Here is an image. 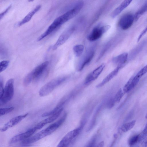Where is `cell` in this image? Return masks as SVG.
Wrapping results in <instances>:
<instances>
[{
	"instance_id": "obj_1",
	"label": "cell",
	"mask_w": 147,
	"mask_h": 147,
	"mask_svg": "<svg viewBox=\"0 0 147 147\" xmlns=\"http://www.w3.org/2000/svg\"><path fill=\"white\" fill-rule=\"evenodd\" d=\"M67 78V76H63L51 80L41 88L39 91V95L41 96H44L48 95L56 87L65 81Z\"/></svg>"
},
{
	"instance_id": "obj_2",
	"label": "cell",
	"mask_w": 147,
	"mask_h": 147,
	"mask_svg": "<svg viewBox=\"0 0 147 147\" xmlns=\"http://www.w3.org/2000/svg\"><path fill=\"white\" fill-rule=\"evenodd\" d=\"M14 80L11 78L6 82L3 93L0 96V105L7 103L11 100L13 98L14 95Z\"/></svg>"
},
{
	"instance_id": "obj_3",
	"label": "cell",
	"mask_w": 147,
	"mask_h": 147,
	"mask_svg": "<svg viewBox=\"0 0 147 147\" xmlns=\"http://www.w3.org/2000/svg\"><path fill=\"white\" fill-rule=\"evenodd\" d=\"M83 125L79 127L70 131L67 133L61 139L57 146L58 147L67 146L72 140L78 136L80 132Z\"/></svg>"
},
{
	"instance_id": "obj_4",
	"label": "cell",
	"mask_w": 147,
	"mask_h": 147,
	"mask_svg": "<svg viewBox=\"0 0 147 147\" xmlns=\"http://www.w3.org/2000/svg\"><path fill=\"white\" fill-rule=\"evenodd\" d=\"M109 25L98 26L94 28L87 36L88 39L93 41L97 40L110 28Z\"/></svg>"
},
{
	"instance_id": "obj_5",
	"label": "cell",
	"mask_w": 147,
	"mask_h": 147,
	"mask_svg": "<svg viewBox=\"0 0 147 147\" xmlns=\"http://www.w3.org/2000/svg\"><path fill=\"white\" fill-rule=\"evenodd\" d=\"M75 28L71 27L64 31L60 35L56 43L52 47V49L55 50L64 44L70 36L75 30Z\"/></svg>"
},
{
	"instance_id": "obj_6",
	"label": "cell",
	"mask_w": 147,
	"mask_h": 147,
	"mask_svg": "<svg viewBox=\"0 0 147 147\" xmlns=\"http://www.w3.org/2000/svg\"><path fill=\"white\" fill-rule=\"evenodd\" d=\"M134 21V16L131 13H126L121 18L119 21L118 25L121 29L126 30L131 26Z\"/></svg>"
},
{
	"instance_id": "obj_7",
	"label": "cell",
	"mask_w": 147,
	"mask_h": 147,
	"mask_svg": "<svg viewBox=\"0 0 147 147\" xmlns=\"http://www.w3.org/2000/svg\"><path fill=\"white\" fill-rule=\"evenodd\" d=\"M49 62L45 61L40 64L28 75L30 76L32 80H37L40 78L48 66Z\"/></svg>"
},
{
	"instance_id": "obj_8",
	"label": "cell",
	"mask_w": 147,
	"mask_h": 147,
	"mask_svg": "<svg viewBox=\"0 0 147 147\" xmlns=\"http://www.w3.org/2000/svg\"><path fill=\"white\" fill-rule=\"evenodd\" d=\"M37 130L35 127L29 129L23 133L13 136L10 140L9 143L13 144L22 141L32 136Z\"/></svg>"
},
{
	"instance_id": "obj_9",
	"label": "cell",
	"mask_w": 147,
	"mask_h": 147,
	"mask_svg": "<svg viewBox=\"0 0 147 147\" xmlns=\"http://www.w3.org/2000/svg\"><path fill=\"white\" fill-rule=\"evenodd\" d=\"M50 135L45 129H43L28 138L25 140L21 142V144L26 145L35 142L41 139Z\"/></svg>"
},
{
	"instance_id": "obj_10",
	"label": "cell",
	"mask_w": 147,
	"mask_h": 147,
	"mask_svg": "<svg viewBox=\"0 0 147 147\" xmlns=\"http://www.w3.org/2000/svg\"><path fill=\"white\" fill-rule=\"evenodd\" d=\"M105 66V63H102L90 72L86 77L84 84H88L96 79L101 74Z\"/></svg>"
},
{
	"instance_id": "obj_11",
	"label": "cell",
	"mask_w": 147,
	"mask_h": 147,
	"mask_svg": "<svg viewBox=\"0 0 147 147\" xmlns=\"http://www.w3.org/2000/svg\"><path fill=\"white\" fill-rule=\"evenodd\" d=\"M28 114V113H26L24 115H19L13 118L4 124L1 129V131H5L9 128L16 125L25 118Z\"/></svg>"
},
{
	"instance_id": "obj_12",
	"label": "cell",
	"mask_w": 147,
	"mask_h": 147,
	"mask_svg": "<svg viewBox=\"0 0 147 147\" xmlns=\"http://www.w3.org/2000/svg\"><path fill=\"white\" fill-rule=\"evenodd\" d=\"M63 109V107H62L54 114L40 122L35 127L38 130L42 128L47 124L53 122L59 116Z\"/></svg>"
},
{
	"instance_id": "obj_13",
	"label": "cell",
	"mask_w": 147,
	"mask_h": 147,
	"mask_svg": "<svg viewBox=\"0 0 147 147\" xmlns=\"http://www.w3.org/2000/svg\"><path fill=\"white\" fill-rule=\"evenodd\" d=\"M141 78L136 74L131 78L123 87V92L127 93L132 90L138 84Z\"/></svg>"
},
{
	"instance_id": "obj_14",
	"label": "cell",
	"mask_w": 147,
	"mask_h": 147,
	"mask_svg": "<svg viewBox=\"0 0 147 147\" xmlns=\"http://www.w3.org/2000/svg\"><path fill=\"white\" fill-rule=\"evenodd\" d=\"M122 67V65H117V67L108 74L100 83L96 86V88H100L110 81L117 74L119 70Z\"/></svg>"
},
{
	"instance_id": "obj_15",
	"label": "cell",
	"mask_w": 147,
	"mask_h": 147,
	"mask_svg": "<svg viewBox=\"0 0 147 147\" xmlns=\"http://www.w3.org/2000/svg\"><path fill=\"white\" fill-rule=\"evenodd\" d=\"M67 116V114L65 113L60 119L50 125L45 129L50 135L56 131L62 125L65 120Z\"/></svg>"
},
{
	"instance_id": "obj_16",
	"label": "cell",
	"mask_w": 147,
	"mask_h": 147,
	"mask_svg": "<svg viewBox=\"0 0 147 147\" xmlns=\"http://www.w3.org/2000/svg\"><path fill=\"white\" fill-rule=\"evenodd\" d=\"M94 54V52L93 50H91L88 52L82 59L79 65L78 70L82 71L84 68L88 65L92 59Z\"/></svg>"
},
{
	"instance_id": "obj_17",
	"label": "cell",
	"mask_w": 147,
	"mask_h": 147,
	"mask_svg": "<svg viewBox=\"0 0 147 147\" xmlns=\"http://www.w3.org/2000/svg\"><path fill=\"white\" fill-rule=\"evenodd\" d=\"M133 0H124L112 12L111 16L114 18L119 15L128 7Z\"/></svg>"
},
{
	"instance_id": "obj_18",
	"label": "cell",
	"mask_w": 147,
	"mask_h": 147,
	"mask_svg": "<svg viewBox=\"0 0 147 147\" xmlns=\"http://www.w3.org/2000/svg\"><path fill=\"white\" fill-rule=\"evenodd\" d=\"M41 7V6L40 5H38L36 6L18 23V26H22L30 21L33 16L40 10Z\"/></svg>"
},
{
	"instance_id": "obj_19",
	"label": "cell",
	"mask_w": 147,
	"mask_h": 147,
	"mask_svg": "<svg viewBox=\"0 0 147 147\" xmlns=\"http://www.w3.org/2000/svg\"><path fill=\"white\" fill-rule=\"evenodd\" d=\"M128 55L127 53H123L114 57L112 59V61L114 64L117 65L123 66L127 61Z\"/></svg>"
},
{
	"instance_id": "obj_20",
	"label": "cell",
	"mask_w": 147,
	"mask_h": 147,
	"mask_svg": "<svg viewBox=\"0 0 147 147\" xmlns=\"http://www.w3.org/2000/svg\"><path fill=\"white\" fill-rule=\"evenodd\" d=\"M66 101V100L64 99L61 100L53 110L50 111L43 113L42 115V117H47L54 114L60 108L63 107L62 106L64 105Z\"/></svg>"
},
{
	"instance_id": "obj_21",
	"label": "cell",
	"mask_w": 147,
	"mask_h": 147,
	"mask_svg": "<svg viewBox=\"0 0 147 147\" xmlns=\"http://www.w3.org/2000/svg\"><path fill=\"white\" fill-rule=\"evenodd\" d=\"M147 11V1L134 15L135 21H137L143 14Z\"/></svg>"
},
{
	"instance_id": "obj_22",
	"label": "cell",
	"mask_w": 147,
	"mask_h": 147,
	"mask_svg": "<svg viewBox=\"0 0 147 147\" xmlns=\"http://www.w3.org/2000/svg\"><path fill=\"white\" fill-rule=\"evenodd\" d=\"M73 51L75 55L77 57L80 56L84 51V46L81 44L77 45L73 48Z\"/></svg>"
},
{
	"instance_id": "obj_23",
	"label": "cell",
	"mask_w": 147,
	"mask_h": 147,
	"mask_svg": "<svg viewBox=\"0 0 147 147\" xmlns=\"http://www.w3.org/2000/svg\"><path fill=\"white\" fill-rule=\"evenodd\" d=\"M136 123L135 120H133L124 124L121 127V130L124 132H125L130 130L135 125Z\"/></svg>"
},
{
	"instance_id": "obj_24",
	"label": "cell",
	"mask_w": 147,
	"mask_h": 147,
	"mask_svg": "<svg viewBox=\"0 0 147 147\" xmlns=\"http://www.w3.org/2000/svg\"><path fill=\"white\" fill-rule=\"evenodd\" d=\"M139 134L129 138L128 140L129 145L131 146H133L138 142Z\"/></svg>"
},
{
	"instance_id": "obj_25",
	"label": "cell",
	"mask_w": 147,
	"mask_h": 147,
	"mask_svg": "<svg viewBox=\"0 0 147 147\" xmlns=\"http://www.w3.org/2000/svg\"><path fill=\"white\" fill-rule=\"evenodd\" d=\"M123 92L121 89L117 91L114 98L116 102H119L123 96Z\"/></svg>"
},
{
	"instance_id": "obj_26",
	"label": "cell",
	"mask_w": 147,
	"mask_h": 147,
	"mask_svg": "<svg viewBox=\"0 0 147 147\" xmlns=\"http://www.w3.org/2000/svg\"><path fill=\"white\" fill-rule=\"evenodd\" d=\"M14 109L13 107H10L8 108H0V116L5 115L13 111Z\"/></svg>"
},
{
	"instance_id": "obj_27",
	"label": "cell",
	"mask_w": 147,
	"mask_h": 147,
	"mask_svg": "<svg viewBox=\"0 0 147 147\" xmlns=\"http://www.w3.org/2000/svg\"><path fill=\"white\" fill-rule=\"evenodd\" d=\"M147 136V124L143 131L139 134V141L141 142Z\"/></svg>"
},
{
	"instance_id": "obj_28",
	"label": "cell",
	"mask_w": 147,
	"mask_h": 147,
	"mask_svg": "<svg viewBox=\"0 0 147 147\" xmlns=\"http://www.w3.org/2000/svg\"><path fill=\"white\" fill-rule=\"evenodd\" d=\"M8 60H3L0 63V72H1L5 70L7 67L9 63Z\"/></svg>"
},
{
	"instance_id": "obj_29",
	"label": "cell",
	"mask_w": 147,
	"mask_h": 147,
	"mask_svg": "<svg viewBox=\"0 0 147 147\" xmlns=\"http://www.w3.org/2000/svg\"><path fill=\"white\" fill-rule=\"evenodd\" d=\"M116 102L114 98H111L108 100L107 104V107L109 109L112 108Z\"/></svg>"
},
{
	"instance_id": "obj_30",
	"label": "cell",
	"mask_w": 147,
	"mask_h": 147,
	"mask_svg": "<svg viewBox=\"0 0 147 147\" xmlns=\"http://www.w3.org/2000/svg\"><path fill=\"white\" fill-rule=\"evenodd\" d=\"M147 73V65L142 68L137 74L141 77L142 76Z\"/></svg>"
},
{
	"instance_id": "obj_31",
	"label": "cell",
	"mask_w": 147,
	"mask_h": 147,
	"mask_svg": "<svg viewBox=\"0 0 147 147\" xmlns=\"http://www.w3.org/2000/svg\"><path fill=\"white\" fill-rule=\"evenodd\" d=\"M12 5H9L3 12H2L0 14V20L3 18L5 14L7 13L9 11L11 8Z\"/></svg>"
},
{
	"instance_id": "obj_32",
	"label": "cell",
	"mask_w": 147,
	"mask_h": 147,
	"mask_svg": "<svg viewBox=\"0 0 147 147\" xmlns=\"http://www.w3.org/2000/svg\"><path fill=\"white\" fill-rule=\"evenodd\" d=\"M96 140V136H95L91 139L89 143H88V146H87L93 147L94 146V145H95Z\"/></svg>"
},
{
	"instance_id": "obj_33",
	"label": "cell",
	"mask_w": 147,
	"mask_h": 147,
	"mask_svg": "<svg viewBox=\"0 0 147 147\" xmlns=\"http://www.w3.org/2000/svg\"><path fill=\"white\" fill-rule=\"evenodd\" d=\"M4 88L3 80L1 77L0 78V96H1L4 92Z\"/></svg>"
},
{
	"instance_id": "obj_34",
	"label": "cell",
	"mask_w": 147,
	"mask_h": 147,
	"mask_svg": "<svg viewBox=\"0 0 147 147\" xmlns=\"http://www.w3.org/2000/svg\"><path fill=\"white\" fill-rule=\"evenodd\" d=\"M141 145L142 147L147 146V136L141 142Z\"/></svg>"
},
{
	"instance_id": "obj_35",
	"label": "cell",
	"mask_w": 147,
	"mask_h": 147,
	"mask_svg": "<svg viewBox=\"0 0 147 147\" xmlns=\"http://www.w3.org/2000/svg\"><path fill=\"white\" fill-rule=\"evenodd\" d=\"M104 142L103 141H102L100 142L97 146L98 147H102L104 146Z\"/></svg>"
},
{
	"instance_id": "obj_36",
	"label": "cell",
	"mask_w": 147,
	"mask_h": 147,
	"mask_svg": "<svg viewBox=\"0 0 147 147\" xmlns=\"http://www.w3.org/2000/svg\"><path fill=\"white\" fill-rule=\"evenodd\" d=\"M34 0H28V2H32L34 1Z\"/></svg>"
},
{
	"instance_id": "obj_37",
	"label": "cell",
	"mask_w": 147,
	"mask_h": 147,
	"mask_svg": "<svg viewBox=\"0 0 147 147\" xmlns=\"http://www.w3.org/2000/svg\"><path fill=\"white\" fill-rule=\"evenodd\" d=\"M145 117H146V119H147V114L146 115V116H145Z\"/></svg>"
}]
</instances>
